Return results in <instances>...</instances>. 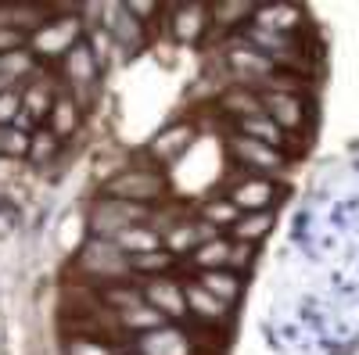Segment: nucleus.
<instances>
[{"label":"nucleus","instance_id":"1","mask_svg":"<svg viewBox=\"0 0 359 355\" xmlns=\"http://www.w3.org/2000/svg\"><path fill=\"white\" fill-rule=\"evenodd\" d=\"M104 197H118V201H137V204H158L169 197L165 190V176H158L147 165H133L126 172L111 176L104 183Z\"/></svg>","mask_w":359,"mask_h":355},{"label":"nucleus","instance_id":"2","mask_svg":"<svg viewBox=\"0 0 359 355\" xmlns=\"http://www.w3.org/2000/svg\"><path fill=\"white\" fill-rule=\"evenodd\" d=\"M151 216V204H137V201H118V197H101L94 204V216H90V233L94 237H111L123 233L137 223H147Z\"/></svg>","mask_w":359,"mask_h":355},{"label":"nucleus","instance_id":"3","mask_svg":"<svg viewBox=\"0 0 359 355\" xmlns=\"http://www.w3.org/2000/svg\"><path fill=\"white\" fill-rule=\"evenodd\" d=\"M79 40H83V22L76 15H57L40 29V33L29 36V50L36 57H65Z\"/></svg>","mask_w":359,"mask_h":355},{"label":"nucleus","instance_id":"4","mask_svg":"<svg viewBox=\"0 0 359 355\" xmlns=\"http://www.w3.org/2000/svg\"><path fill=\"white\" fill-rule=\"evenodd\" d=\"M230 155L237 165H245V172L252 176H280L284 172V151H277V147H269V144H259V140H248V137H230Z\"/></svg>","mask_w":359,"mask_h":355},{"label":"nucleus","instance_id":"5","mask_svg":"<svg viewBox=\"0 0 359 355\" xmlns=\"http://www.w3.org/2000/svg\"><path fill=\"white\" fill-rule=\"evenodd\" d=\"M226 197L241 209L245 216L248 212H269V204L277 201V183L269 180V176H237V180L226 183Z\"/></svg>","mask_w":359,"mask_h":355},{"label":"nucleus","instance_id":"6","mask_svg":"<svg viewBox=\"0 0 359 355\" xmlns=\"http://www.w3.org/2000/svg\"><path fill=\"white\" fill-rule=\"evenodd\" d=\"M144 298H147V305H155L158 312H165L172 323L187 319L184 277H147L144 280Z\"/></svg>","mask_w":359,"mask_h":355},{"label":"nucleus","instance_id":"7","mask_svg":"<svg viewBox=\"0 0 359 355\" xmlns=\"http://www.w3.org/2000/svg\"><path fill=\"white\" fill-rule=\"evenodd\" d=\"M62 72H65V79H69V86L76 90V104H86V90L94 86V79H97V57H94V50H90V43H76L65 57H62Z\"/></svg>","mask_w":359,"mask_h":355},{"label":"nucleus","instance_id":"8","mask_svg":"<svg viewBox=\"0 0 359 355\" xmlns=\"http://www.w3.org/2000/svg\"><path fill=\"white\" fill-rule=\"evenodd\" d=\"M194 140H198L194 123H176V126L158 130L151 140H147V155H155V158H162V162H176Z\"/></svg>","mask_w":359,"mask_h":355},{"label":"nucleus","instance_id":"9","mask_svg":"<svg viewBox=\"0 0 359 355\" xmlns=\"http://www.w3.org/2000/svg\"><path fill=\"white\" fill-rule=\"evenodd\" d=\"M216 237H223L216 226H208L205 219L191 216L187 223H180V226L165 237V248H169L172 255H180V258H187L191 251H198V248L208 244V241H216Z\"/></svg>","mask_w":359,"mask_h":355},{"label":"nucleus","instance_id":"10","mask_svg":"<svg viewBox=\"0 0 359 355\" xmlns=\"http://www.w3.org/2000/svg\"><path fill=\"white\" fill-rule=\"evenodd\" d=\"M233 248L237 241H230V237H216V241L201 244L198 251H191L184 258V270H194V273H205V270H230L233 273Z\"/></svg>","mask_w":359,"mask_h":355},{"label":"nucleus","instance_id":"11","mask_svg":"<svg viewBox=\"0 0 359 355\" xmlns=\"http://www.w3.org/2000/svg\"><path fill=\"white\" fill-rule=\"evenodd\" d=\"M262 111L273 118V123L291 133L302 126V118H306V101L302 97H294V94H262Z\"/></svg>","mask_w":359,"mask_h":355},{"label":"nucleus","instance_id":"12","mask_svg":"<svg viewBox=\"0 0 359 355\" xmlns=\"http://www.w3.org/2000/svg\"><path fill=\"white\" fill-rule=\"evenodd\" d=\"M172 40L194 43L208 25V4H172Z\"/></svg>","mask_w":359,"mask_h":355},{"label":"nucleus","instance_id":"13","mask_svg":"<svg viewBox=\"0 0 359 355\" xmlns=\"http://www.w3.org/2000/svg\"><path fill=\"white\" fill-rule=\"evenodd\" d=\"M233 133L237 137H248V140H259V144H269V147H277V151H284V147H287V133L266 111L262 115H248V118H237Z\"/></svg>","mask_w":359,"mask_h":355},{"label":"nucleus","instance_id":"14","mask_svg":"<svg viewBox=\"0 0 359 355\" xmlns=\"http://www.w3.org/2000/svg\"><path fill=\"white\" fill-rule=\"evenodd\" d=\"M298 22H302V11L294 4H266V8H255V18H252V25L269 29V33H287V36H294Z\"/></svg>","mask_w":359,"mask_h":355},{"label":"nucleus","instance_id":"15","mask_svg":"<svg viewBox=\"0 0 359 355\" xmlns=\"http://www.w3.org/2000/svg\"><path fill=\"white\" fill-rule=\"evenodd\" d=\"M198 219H205L208 226H216L219 233H230L237 223H241V209L230 201V197H208V201H201L198 204V212H194Z\"/></svg>","mask_w":359,"mask_h":355},{"label":"nucleus","instance_id":"16","mask_svg":"<svg viewBox=\"0 0 359 355\" xmlns=\"http://www.w3.org/2000/svg\"><path fill=\"white\" fill-rule=\"evenodd\" d=\"M216 104H219L223 115L233 118V123L237 118H248V115H262V94L252 90V86H233V90H226Z\"/></svg>","mask_w":359,"mask_h":355},{"label":"nucleus","instance_id":"17","mask_svg":"<svg viewBox=\"0 0 359 355\" xmlns=\"http://www.w3.org/2000/svg\"><path fill=\"white\" fill-rule=\"evenodd\" d=\"M208 294H216L219 302H226V305H233L237 298H241V273H230V270H205V273H198L194 277Z\"/></svg>","mask_w":359,"mask_h":355},{"label":"nucleus","instance_id":"18","mask_svg":"<svg viewBox=\"0 0 359 355\" xmlns=\"http://www.w3.org/2000/svg\"><path fill=\"white\" fill-rule=\"evenodd\" d=\"M245 18H255V4L248 0H219V4H208V22H216L219 29H241Z\"/></svg>","mask_w":359,"mask_h":355},{"label":"nucleus","instance_id":"19","mask_svg":"<svg viewBox=\"0 0 359 355\" xmlns=\"http://www.w3.org/2000/svg\"><path fill=\"white\" fill-rule=\"evenodd\" d=\"M111 241L123 248L126 255H147V251H158V248H165V241L158 233H151L144 223H137V226H130V230H123V233H115Z\"/></svg>","mask_w":359,"mask_h":355},{"label":"nucleus","instance_id":"20","mask_svg":"<svg viewBox=\"0 0 359 355\" xmlns=\"http://www.w3.org/2000/svg\"><path fill=\"white\" fill-rule=\"evenodd\" d=\"M47 130H50L57 140H65L69 133H76V130H79V104H76V97L57 94L54 111H50V118H47Z\"/></svg>","mask_w":359,"mask_h":355},{"label":"nucleus","instance_id":"21","mask_svg":"<svg viewBox=\"0 0 359 355\" xmlns=\"http://www.w3.org/2000/svg\"><path fill=\"white\" fill-rule=\"evenodd\" d=\"M269 226H273V216H269V212H248V216H241V223H237L226 237H230V241L255 244V241H262V237L269 233Z\"/></svg>","mask_w":359,"mask_h":355},{"label":"nucleus","instance_id":"22","mask_svg":"<svg viewBox=\"0 0 359 355\" xmlns=\"http://www.w3.org/2000/svg\"><path fill=\"white\" fill-rule=\"evenodd\" d=\"M65 355H133V348L123 344H104V341H86V337H62Z\"/></svg>","mask_w":359,"mask_h":355},{"label":"nucleus","instance_id":"23","mask_svg":"<svg viewBox=\"0 0 359 355\" xmlns=\"http://www.w3.org/2000/svg\"><path fill=\"white\" fill-rule=\"evenodd\" d=\"M0 72H4L8 79H29L36 72V54L29 50V47H22V50H11V54H4L0 57Z\"/></svg>","mask_w":359,"mask_h":355},{"label":"nucleus","instance_id":"24","mask_svg":"<svg viewBox=\"0 0 359 355\" xmlns=\"http://www.w3.org/2000/svg\"><path fill=\"white\" fill-rule=\"evenodd\" d=\"M57 147H62V140H57L50 130H33V137H29V158L33 162H50L57 155Z\"/></svg>","mask_w":359,"mask_h":355},{"label":"nucleus","instance_id":"25","mask_svg":"<svg viewBox=\"0 0 359 355\" xmlns=\"http://www.w3.org/2000/svg\"><path fill=\"white\" fill-rule=\"evenodd\" d=\"M115 40L123 47H137L140 43V29H137V18L123 8V15H118V29H115Z\"/></svg>","mask_w":359,"mask_h":355},{"label":"nucleus","instance_id":"26","mask_svg":"<svg viewBox=\"0 0 359 355\" xmlns=\"http://www.w3.org/2000/svg\"><path fill=\"white\" fill-rule=\"evenodd\" d=\"M18 111H22V94L18 90L0 94V126H15Z\"/></svg>","mask_w":359,"mask_h":355},{"label":"nucleus","instance_id":"27","mask_svg":"<svg viewBox=\"0 0 359 355\" xmlns=\"http://www.w3.org/2000/svg\"><path fill=\"white\" fill-rule=\"evenodd\" d=\"M22 47H29V33H18V29L0 25V57L11 54V50H22Z\"/></svg>","mask_w":359,"mask_h":355},{"label":"nucleus","instance_id":"28","mask_svg":"<svg viewBox=\"0 0 359 355\" xmlns=\"http://www.w3.org/2000/svg\"><path fill=\"white\" fill-rule=\"evenodd\" d=\"M137 22H144V18H151V11H158V4H123Z\"/></svg>","mask_w":359,"mask_h":355},{"label":"nucleus","instance_id":"29","mask_svg":"<svg viewBox=\"0 0 359 355\" xmlns=\"http://www.w3.org/2000/svg\"><path fill=\"white\" fill-rule=\"evenodd\" d=\"M8 140H11V126H0V155H8Z\"/></svg>","mask_w":359,"mask_h":355}]
</instances>
